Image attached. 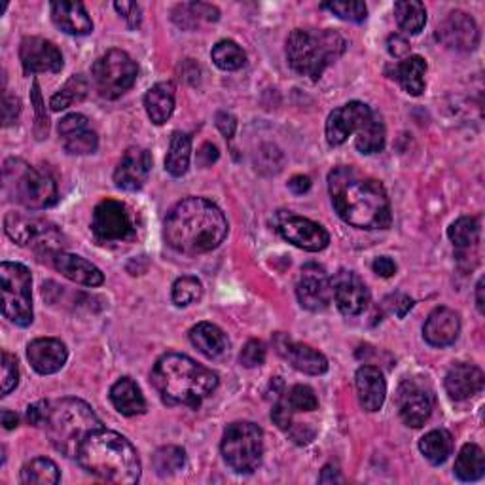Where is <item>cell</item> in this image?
<instances>
[{"label":"cell","mask_w":485,"mask_h":485,"mask_svg":"<svg viewBox=\"0 0 485 485\" xmlns=\"http://www.w3.org/2000/svg\"><path fill=\"white\" fill-rule=\"evenodd\" d=\"M91 230L103 243H120L135 238L133 216L128 205L116 199H105L93 209Z\"/></svg>","instance_id":"obj_12"},{"label":"cell","mask_w":485,"mask_h":485,"mask_svg":"<svg viewBox=\"0 0 485 485\" xmlns=\"http://www.w3.org/2000/svg\"><path fill=\"white\" fill-rule=\"evenodd\" d=\"M152 464L158 476L162 478L175 476L186 466V453L179 446H163L154 453Z\"/></svg>","instance_id":"obj_41"},{"label":"cell","mask_w":485,"mask_h":485,"mask_svg":"<svg viewBox=\"0 0 485 485\" xmlns=\"http://www.w3.org/2000/svg\"><path fill=\"white\" fill-rule=\"evenodd\" d=\"M356 395L366 412H380L385 404L387 397V383L380 368L375 366H363L356 370L355 375Z\"/></svg>","instance_id":"obj_25"},{"label":"cell","mask_w":485,"mask_h":485,"mask_svg":"<svg viewBox=\"0 0 485 485\" xmlns=\"http://www.w3.org/2000/svg\"><path fill=\"white\" fill-rule=\"evenodd\" d=\"M4 192L25 209L42 211L57 203V186L50 173L29 165L23 160L10 158L3 167Z\"/></svg>","instance_id":"obj_7"},{"label":"cell","mask_w":485,"mask_h":485,"mask_svg":"<svg viewBox=\"0 0 485 485\" xmlns=\"http://www.w3.org/2000/svg\"><path fill=\"white\" fill-rule=\"evenodd\" d=\"M89 128V120L84 116V114H69V116H65V118H63L61 121H59V135H61V138L63 137H69V135H72V133H78V131H84V130H88Z\"/></svg>","instance_id":"obj_52"},{"label":"cell","mask_w":485,"mask_h":485,"mask_svg":"<svg viewBox=\"0 0 485 485\" xmlns=\"http://www.w3.org/2000/svg\"><path fill=\"white\" fill-rule=\"evenodd\" d=\"M20 59L25 72H59L63 69V55L57 46L40 37H27L20 46Z\"/></svg>","instance_id":"obj_20"},{"label":"cell","mask_w":485,"mask_h":485,"mask_svg":"<svg viewBox=\"0 0 485 485\" xmlns=\"http://www.w3.org/2000/svg\"><path fill=\"white\" fill-rule=\"evenodd\" d=\"M485 474V456L480 446L464 444L456 459V476L461 481H478Z\"/></svg>","instance_id":"obj_35"},{"label":"cell","mask_w":485,"mask_h":485,"mask_svg":"<svg viewBox=\"0 0 485 485\" xmlns=\"http://www.w3.org/2000/svg\"><path fill=\"white\" fill-rule=\"evenodd\" d=\"M222 457L226 464L238 474H253L262 463L263 432L250 421L233 423L222 436Z\"/></svg>","instance_id":"obj_9"},{"label":"cell","mask_w":485,"mask_h":485,"mask_svg":"<svg viewBox=\"0 0 485 485\" xmlns=\"http://www.w3.org/2000/svg\"><path fill=\"white\" fill-rule=\"evenodd\" d=\"M111 402L125 417L143 415L146 412V400L143 393H140L138 385L131 378H121L113 385Z\"/></svg>","instance_id":"obj_29"},{"label":"cell","mask_w":485,"mask_h":485,"mask_svg":"<svg viewBox=\"0 0 485 485\" xmlns=\"http://www.w3.org/2000/svg\"><path fill=\"white\" fill-rule=\"evenodd\" d=\"M397 408L402 421L412 429L423 427L434 410L432 389L421 380H404L397 393Z\"/></svg>","instance_id":"obj_13"},{"label":"cell","mask_w":485,"mask_h":485,"mask_svg":"<svg viewBox=\"0 0 485 485\" xmlns=\"http://www.w3.org/2000/svg\"><path fill=\"white\" fill-rule=\"evenodd\" d=\"M347 42L336 30L296 29L287 38V59L294 72L319 80L322 72L346 54Z\"/></svg>","instance_id":"obj_6"},{"label":"cell","mask_w":485,"mask_h":485,"mask_svg":"<svg viewBox=\"0 0 485 485\" xmlns=\"http://www.w3.org/2000/svg\"><path fill=\"white\" fill-rule=\"evenodd\" d=\"M224 213L205 197H188L171 209L165 218L163 238L184 256L205 255L221 247L228 236Z\"/></svg>","instance_id":"obj_2"},{"label":"cell","mask_w":485,"mask_h":485,"mask_svg":"<svg viewBox=\"0 0 485 485\" xmlns=\"http://www.w3.org/2000/svg\"><path fill=\"white\" fill-rule=\"evenodd\" d=\"M137 63L123 50H111L93 63L91 76L103 99H118L137 80Z\"/></svg>","instance_id":"obj_11"},{"label":"cell","mask_w":485,"mask_h":485,"mask_svg":"<svg viewBox=\"0 0 485 485\" xmlns=\"http://www.w3.org/2000/svg\"><path fill=\"white\" fill-rule=\"evenodd\" d=\"M288 188H290V190H292L294 194H298V196H302V194L309 192V188H311V180H309V177H304V175H296V177H292V179H290V182H288Z\"/></svg>","instance_id":"obj_61"},{"label":"cell","mask_w":485,"mask_h":485,"mask_svg":"<svg viewBox=\"0 0 485 485\" xmlns=\"http://www.w3.org/2000/svg\"><path fill=\"white\" fill-rule=\"evenodd\" d=\"M275 226L288 243L307 250V253H321L330 243V236L321 224L287 211L277 213Z\"/></svg>","instance_id":"obj_14"},{"label":"cell","mask_w":485,"mask_h":485,"mask_svg":"<svg viewBox=\"0 0 485 485\" xmlns=\"http://www.w3.org/2000/svg\"><path fill=\"white\" fill-rule=\"evenodd\" d=\"M30 103L35 105V113H37V125H35L37 137L38 138L48 137L50 121H48V114H46V111H44V101H42V93H40L38 82L33 84V91H30Z\"/></svg>","instance_id":"obj_49"},{"label":"cell","mask_w":485,"mask_h":485,"mask_svg":"<svg viewBox=\"0 0 485 485\" xmlns=\"http://www.w3.org/2000/svg\"><path fill=\"white\" fill-rule=\"evenodd\" d=\"M218 160V148L211 143H205L197 152V163L201 167H209Z\"/></svg>","instance_id":"obj_59"},{"label":"cell","mask_w":485,"mask_h":485,"mask_svg":"<svg viewBox=\"0 0 485 485\" xmlns=\"http://www.w3.org/2000/svg\"><path fill=\"white\" fill-rule=\"evenodd\" d=\"M419 449L431 464H444L453 451V438L444 429L431 431L421 438Z\"/></svg>","instance_id":"obj_36"},{"label":"cell","mask_w":485,"mask_h":485,"mask_svg":"<svg viewBox=\"0 0 485 485\" xmlns=\"http://www.w3.org/2000/svg\"><path fill=\"white\" fill-rule=\"evenodd\" d=\"M324 10H330L343 21L363 23L368 18V8L361 0H336V3H324Z\"/></svg>","instance_id":"obj_43"},{"label":"cell","mask_w":485,"mask_h":485,"mask_svg":"<svg viewBox=\"0 0 485 485\" xmlns=\"http://www.w3.org/2000/svg\"><path fill=\"white\" fill-rule=\"evenodd\" d=\"M27 358L30 366H33L38 373L52 375L67 364L69 353L63 341L55 338H38L29 343Z\"/></svg>","instance_id":"obj_23"},{"label":"cell","mask_w":485,"mask_h":485,"mask_svg":"<svg viewBox=\"0 0 485 485\" xmlns=\"http://www.w3.org/2000/svg\"><path fill=\"white\" fill-rule=\"evenodd\" d=\"M461 334V317L457 311L449 307H436L425 326H423V338L432 347H447L457 341Z\"/></svg>","instance_id":"obj_22"},{"label":"cell","mask_w":485,"mask_h":485,"mask_svg":"<svg viewBox=\"0 0 485 485\" xmlns=\"http://www.w3.org/2000/svg\"><path fill=\"white\" fill-rule=\"evenodd\" d=\"M356 150L361 154H378L385 148V125L378 114H372L364 128L356 133Z\"/></svg>","instance_id":"obj_39"},{"label":"cell","mask_w":485,"mask_h":485,"mask_svg":"<svg viewBox=\"0 0 485 485\" xmlns=\"http://www.w3.org/2000/svg\"><path fill=\"white\" fill-rule=\"evenodd\" d=\"M372 114H373L372 108L361 101H351L336 108L326 120L328 143L332 146H341L353 133H358L364 128Z\"/></svg>","instance_id":"obj_17"},{"label":"cell","mask_w":485,"mask_h":485,"mask_svg":"<svg viewBox=\"0 0 485 485\" xmlns=\"http://www.w3.org/2000/svg\"><path fill=\"white\" fill-rule=\"evenodd\" d=\"M273 346L277 353L298 372L307 375H322L328 372V361L322 353L305 346V343L294 341L287 334H275Z\"/></svg>","instance_id":"obj_21"},{"label":"cell","mask_w":485,"mask_h":485,"mask_svg":"<svg viewBox=\"0 0 485 485\" xmlns=\"http://www.w3.org/2000/svg\"><path fill=\"white\" fill-rule=\"evenodd\" d=\"M59 468L52 459L37 457L21 468V483L29 485H55L59 481Z\"/></svg>","instance_id":"obj_40"},{"label":"cell","mask_w":485,"mask_h":485,"mask_svg":"<svg viewBox=\"0 0 485 485\" xmlns=\"http://www.w3.org/2000/svg\"><path fill=\"white\" fill-rule=\"evenodd\" d=\"M54 265L63 277H67L76 285L96 288L105 283L103 272L97 268V265H93L91 262H88L82 256L63 253L61 250V253H57L54 256Z\"/></svg>","instance_id":"obj_26"},{"label":"cell","mask_w":485,"mask_h":485,"mask_svg":"<svg viewBox=\"0 0 485 485\" xmlns=\"http://www.w3.org/2000/svg\"><path fill=\"white\" fill-rule=\"evenodd\" d=\"M412 307H414V300L410 298V296H404V294L395 296V305H393V309H395V313H397V315H398L400 319L406 317V313H408Z\"/></svg>","instance_id":"obj_60"},{"label":"cell","mask_w":485,"mask_h":485,"mask_svg":"<svg viewBox=\"0 0 485 485\" xmlns=\"http://www.w3.org/2000/svg\"><path fill=\"white\" fill-rule=\"evenodd\" d=\"M239 361L245 368H256L265 363V346L260 339H250L241 351Z\"/></svg>","instance_id":"obj_50"},{"label":"cell","mask_w":485,"mask_h":485,"mask_svg":"<svg viewBox=\"0 0 485 485\" xmlns=\"http://www.w3.org/2000/svg\"><path fill=\"white\" fill-rule=\"evenodd\" d=\"M211 57L214 61V65L222 71H239L247 63V55L241 50V46L233 40L218 42L211 52Z\"/></svg>","instance_id":"obj_42"},{"label":"cell","mask_w":485,"mask_h":485,"mask_svg":"<svg viewBox=\"0 0 485 485\" xmlns=\"http://www.w3.org/2000/svg\"><path fill=\"white\" fill-rule=\"evenodd\" d=\"M190 339L194 343V347L203 353L209 358H218L222 356L228 347L230 341L228 336L224 334L222 328H218L213 322H199L190 330Z\"/></svg>","instance_id":"obj_30"},{"label":"cell","mask_w":485,"mask_h":485,"mask_svg":"<svg viewBox=\"0 0 485 485\" xmlns=\"http://www.w3.org/2000/svg\"><path fill=\"white\" fill-rule=\"evenodd\" d=\"M21 111V103L18 97L13 96H4V103H3V116H4V125H12L15 120H18Z\"/></svg>","instance_id":"obj_57"},{"label":"cell","mask_w":485,"mask_h":485,"mask_svg":"<svg viewBox=\"0 0 485 485\" xmlns=\"http://www.w3.org/2000/svg\"><path fill=\"white\" fill-rule=\"evenodd\" d=\"M152 385L169 406L199 408L218 387V375L180 353H167L152 370Z\"/></svg>","instance_id":"obj_3"},{"label":"cell","mask_w":485,"mask_h":485,"mask_svg":"<svg viewBox=\"0 0 485 485\" xmlns=\"http://www.w3.org/2000/svg\"><path fill=\"white\" fill-rule=\"evenodd\" d=\"M275 406H273V410H272V419H273V423L280 429V431H290L292 429V415L294 412L290 410V406L287 404L285 397H277L275 398Z\"/></svg>","instance_id":"obj_51"},{"label":"cell","mask_w":485,"mask_h":485,"mask_svg":"<svg viewBox=\"0 0 485 485\" xmlns=\"http://www.w3.org/2000/svg\"><path fill=\"white\" fill-rule=\"evenodd\" d=\"M476 305H478V311L483 313V279H480L476 285Z\"/></svg>","instance_id":"obj_64"},{"label":"cell","mask_w":485,"mask_h":485,"mask_svg":"<svg viewBox=\"0 0 485 485\" xmlns=\"http://www.w3.org/2000/svg\"><path fill=\"white\" fill-rule=\"evenodd\" d=\"M48 404L46 400H40L37 404H30L27 408V421L29 425L33 427H42L44 423V417H46V412H48Z\"/></svg>","instance_id":"obj_56"},{"label":"cell","mask_w":485,"mask_h":485,"mask_svg":"<svg viewBox=\"0 0 485 485\" xmlns=\"http://www.w3.org/2000/svg\"><path fill=\"white\" fill-rule=\"evenodd\" d=\"M3 425H4L6 431H12V429L18 427V425H20V417H18V414H13V412H10V410H4V412H3Z\"/></svg>","instance_id":"obj_63"},{"label":"cell","mask_w":485,"mask_h":485,"mask_svg":"<svg viewBox=\"0 0 485 485\" xmlns=\"http://www.w3.org/2000/svg\"><path fill=\"white\" fill-rule=\"evenodd\" d=\"M152 171V155L140 146H131L123 152L114 171V184L125 192H138L148 180Z\"/></svg>","instance_id":"obj_19"},{"label":"cell","mask_w":485,"mask_h":485,"mask_svg":"<svg viewBox=\"0 0 485 485\" xmlns=\"http://www.w3.org/2000/svg\"><path fill=\"white\" fill-rule=\"evenodd\" d=\"M298 302L307 311H322L332 304V279L328 277L324 268L317 263H305L302 268V277L296 285Z\"/></svg>","instance_id":"obj_15"},{"label":"cell","mask_w":485,"mask_h":485,"mask_svg":"<svg viewBox=\"0 0 485 485\" xmlns=\"http://www.w3.org/2000/svg\"><path fill=\"white\" fill-rule=\"evenodd\" d=\"M114 8L131 29H137L140 25L143 15H140V6L137 3H114Z\"/></svg>","instance_id":"obj_53"},{"label":"cell","mask_w":485,"mask_h":485,"mask_svg":"<svg viewBox=\"0 0 485 485\" xmlns=\"http://www.w3.org/2000/svg\"><path fill=\"white\" fill-rule=\"evenodd\" d=\"M436 37L446 48L456 52H474L480 44V29L466 12L456 10L446 15V20L438 25Z\"/></svg>","instance_id":"obj_16"},{"label":"cell","mask_w":485,"mask_h":485,"mask_svg":"<svg viewBox=\"0 0 485 485\" xmlns=\"http://www.w3.org/2000/svg\"><path fill=\"white\" fill-rule=\"evenodd\" d=\"M255 165L262 175H275L283 167V152L273 145H263L255 155Z\"/></svg>","instance_id":"obj_47"},{"label":"cell","mask_w":485,"mask_h":485,"mask_svg":"<svg viewBox=\"0 0 485 485\" xmlns=\"http://www.w3.org/2000/svg\"><path fill=\"white\" fill-rule=\"evenodd\" d=\"M30 272L23 263H0V288H3V315L15 326L33 324V294H30Z\"/></svg>","instance_id":"obj_8"},{"label":"cell","mask_w":485,"mask_h":485,"mask_svg":"<svg viewBox=\"0 0 485 485\" xmlns=\"http://www.w3.org/2000/svg\"><path fill=\"white\" fill-rule=\"evenodd\" d=\"M88 91H89V84L82 74L71 76L69 80L65 82V86H63L52 97V101H50L52 111L61 113V111H67L69 106H72L76 103H82L88 96Z\"/></svg>","instance_id":"obj_38"},{"label":"cell","mask_w":485,"mask_h":485,"mask_svg":"<svg viewBox=\"0 0 485 485\" xmlns=\"http://www.w3.org/2000/svg\"><path fill=\"white\" fill-rule=\"evenodd\" d=\"M221 18V12H218L216 6L205 4V3H188V4H179L173 10V21L186 30H194L197 29L203 21L213 23L218 21Z\"/></svg>","instance_id":"obj_34"},{"label":"cell","mask_w":485,"mask_h":485,"mask_svg":"<svg viewBox=\"0 0 485 485\" xmlns=\"http://www.w3.org/2000/svg\"><path fill=\"white\" fill-rule=\"evenodd\" d=\"M447 236L451 243L456 245L459 260L468 256L478 248L480 238H481V228H480V218L476 216H461L456 222L449 226Z\"/></svg>","instance_id":"obj_32"},{"label":"cell","mask_w":485,"mask_h":485,"mask_svg":"<svg viewBox=\"0 0 485 485\" xmlns=\"http://www.w3.org/2000/svg\"><path fill=\"white\" fill-rule=\"evenodd\" d=\"M99 146L97 133L91 131L89 128L84 131L72 133L69 137H63V148H65L72 155H88L93 154Z\"/></svg>","instance_id":"obj_45"},{"label":"cell","mask_w":485,"mask_h":485,"mask_svg":"<svg viewBox=\"0 0 485 485\" xmlns=\"http://www.w3.org/2000/svg\"><path fill=\"white\" fill-rule=\"evenodd\" d=\"M395 18L408 35H419L427 23V10L417 0H400L395 4Z\"/></svg>","instance_id":"obj_37"},{"label":"cell","mask_w":485,"mask_h":485,"mask_svg":"<svg viewBox=\"0 0 485 485\" xmlns=\"http://www.w3.org/2000/svg\"><path fill=\"white\" fill-rule=\"evenodd\" d=\"M483 381V372L478 366L461 363L449 368L444 385L451 400L464 402L481 393Z\"/></svg>","instance_id":"obj_24"},{"label":"cell","mask_w":485,"mask_h":485,"mask_svg":"<svg viewBox=\"0 0 485 485\" xmlns=\"http://www.w3.org/2000/svg\"><path fill=\"white\" fill-rule=\"evenodd\" d=\"M4 231L20 247H33L40 258H54L63 248V236L57 228L37 216L8 213L4 218Z\"/></svg>","instance_id":"obj_10"},{"label":"cell","mask_w":485,"mask_h":485,"mask_svg":"<svg viewBox=\"0 0 485 485\" xmlns=\"http://www.w3.org/2000/svg\"><path fill=\"white\" fill-rule=\"evenodd\" d=\"M216 128L226 138H233L238 131V120L236 116H231L228 113H218L216 114Z\"/></svg>","instance_id":"obj_55"},{"label":"cell","mask_w":485,"mask_h":485,"mask_svg":"<svg viewBox=\"0 0 485 485\" xmlns=\"http://www.w3.org/2000/svg\"><path fill=\"white\" fill-rule=\"evenodd\" d=\"M146 114L155 125H163L175 111V86L171 82H160L148 89L145 97Z\"/></svg>","instance_id":"obj_31"},{"label":"cell","mask_w":485,"mask_h":485,"mask_svg":"<svg viewBox=\"0 0 485 485\" xmlns=\"http://www.w3.org/2000/svg\"><path fill=\"white\" fill-rule=\"evenodd\" d=\"M42 427L61 456L76 457L86 438L103 429V423L84 400L61 398L48 404Z\"/></svg>","instance_id":"obj_5"},{"label":"cell","mask_w":485,"mask_h":485,"mask_svg":"<svg viewBox=\"0 0 485 485\" xmlns=\"http://www.w3.org/2000/svg\"><path fill=\"white\" fill-rule=\"evenodd\" d=\"M332 294L338 309L346 317L363 315L370 304V290L364 285V280L347 270H341L334 275Z\"/></svg>","instance_id":"obj_18"},{"label":"cell","mask_w":485,"mask_h":485,"mask_svg":"<svg viewBox=\"0 0 485 485\" xmlns=\"http://www.w3.org/2000/svg\"><path fill=\"white\" fill-rule=\"evenodd\" d=\"M387 50L397 59H406L410 57V42L402 35H390L387 40Z\"/></svg>","instance_id":"obj_54"},{"label":"cell","mask_w":485,"mask_h":485,"mask_svg":"<svg viewBox=\"0 0 485 485\" xmlns=\"http://www.w3.org/2000/svg\"><path fill=\"white\" fill-rule=\"evenodd\" d=\"M76 459L88 474L108 483H137L143 472L133 444L125 436L106 429L89 434L78 449Z\"/></svg>","instance_id":"obj_4"},{"label":"cell","mask_w":485,"mask_h":485,"mask_svg":"<svg viewBox=\"0 0 485 485\" xmlns=\"http://www.w3.org/2000/svg\"><path fill=\"white\" fill-rule=\"evenodd\" d=\"M425 74H427V61L421 55H410L398 61L393 67L390 78L402 86L406 93L414 97H419L425 91Z\"/></svg>","instance_id":"obj_28"},{"label":"cell","mask_w":485,"mask_h":485,"mask_svg":"<svg viewBox=\"0 0 485 485\" xmlns=\"http://www.w3.org/2000/svg\"><path fill=\"white\" fill-rule=\"evenodd\" d=\"M285 400L292 412H315L319 408L315 390L307 385H294L285 395Z\"/></svg>","instance_id":"obj_46"},{"label":"cell","mask_w":485,"mask_h":485,"mask_svg":"<svg viewBox=\"0 0 485 485\" xmlns=\"http://www.w3.org/2000/svg\"><path fill=\"white\" fill-rule=\"evenodd\" d=\"M372 270H373L375 275L389 279V277H393L397 273V263L390 260L389 256H380V258L373 260Z\"/></svg>","instance_id":"obj_58"},{"label":"cell","mask_w":485,"mask_h":485,"mask_svg":"<svg viewBox=\"0 0 485 485\" xmlns=\"http://www.w3.org/2000/svg\"><path fill=\"white\" fill-rule=\"evenodd\" d=\"M20 383V368L18 358L10 355L8 351H3V397L10 395L12 390Z\"/></svg>","instance_id":"obj_48"},{"label":"cell","mask_w":485,"mask_h":485,"mask_svg":"<svg viewBox=\"0 0 485 485\" xmlns=\"http://www.w3.org/2000/svg\"><path fill=\"white\" fill-rule=\"evenodd\" d=\"M319 481H321V483H334V481H341L339 471H338V468H334L332 464L324 466V468H322V472H321Z\"/></svg>","instance_id":"obj_62"},{"label":"cell","mask_w":485,"mask_h":485,"mask_svg":"<svg viewBox=\"0 0 485 485\" xmlns=\"http://www.w3.org/2000/svg\"><path fill=\"white\" fill-rule=\"evenodd\" d=\"M203 285L197 277H180L173 285V302L179 307L192 305L194 302L201 300Z\"/></svg>","instance_id":"obj_44"},{"label":"cell","mask_w":485,"mask_h":485,"mask_svg":"<svg viewBox=\"0 0 485 485\" xmlns=\"http://www.w3.org/2000/svg\"><path fill=\"white\" fill-rule=\"evenodd\" d=\"M334 209L341 221L361 230H385L393 222L385 186L353 167H336L328 175Z\"/></svg>","instance_id":"obj_1"},{"label":"cell","mask_w":485,"mask_h":485,"mask_svg":"<svg viewBox=\"0 0 485 485\" xmlns=\"http://www.w3.org/2000/svg\"><path fill=\"white\" fill-rule=\"evenodd\" d=\"M54 23L63 33L72 37H84L93 30V21L82 3H71V0H59L50 6Z\"/></svg>","instance_id":"obj_27"},{"label":"cell","mask_w":485,"mask_h":485,"mask_svg":"<svg viewBox=\"0 0 485 485\" xmlns=\"http://www.w3.org/2000/svg\"><path fill=\"white\" fill-rule=\"evenodd\" d=\"M190 158H192V137L188 133L177 131L171 137L167 158H165V169L171 177H184L190 169Z\"/></svg>","instance_id":"obj_33"}]
</instances>
